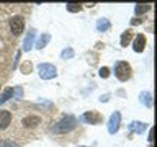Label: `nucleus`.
Instances as JSON below:
<instances>
[{
    "instance_id": "nucleus-1",
    "label": "nucleus",
    "mask_w": 157,
    "mask_h": 147,
    "mask_svg": "<svg viewBox=\"0 0 157 147\" xmlns=\"http://www.w3.org/2000/svg\"><path fill=\"white\" fill-rule=\"evenodd\" d=\"M75 126H77V118L69 115V116H64L61 121L52 126V132L54 134H66V132H71L75 129Z\"/></svg>"
},
{
    "instance_id": "nucleus-2",
    "label": "nucleus",
    "mask_w": 157,
    "mask_h": 147,
    "mask_svg": "<svg viewBox=\"0 0 157 147\" xmlns=\"http://www.w3.org/2000/svg\"><path fill=\"white\" fill-rule=\"evenodd\" d=\"M131 74H132V69H131V66L126 61H118L115 64V75H116L118 80H121V82L129 80Z\"/></svg>"
},
{
    "instance_id": "nucleus-3",
    "label": "nucleus",
    "mask_w": 157,
    "mask_h": 147,
    "mask_svg": "<svg viewBox=\"0 0 157 147\" xmlns=\"http://www.w3.org/2000/svg\"><path fill=\"white\" fill-rule=\"evenodd\" d=\"M38 74L43 80H51V78L57 77V69L54 67L52 64L44 62V64H39L38 66Z\"/></svg>"
},
{
    "instance_id": "nucleus-4",
    "label": "nucleus",
    "mask_w": 157,
    "mask_h": 147,
    "mask_svg": "<svg viewBox=\"0 0 157 147\" xmlns=\"http://www.w3.org/2000/svg\"><path fill=\"white\" fill-rule=\"evenodd\" d=\"M23 28H25V20H23V17L15 15V17L10 18V31H12L13 36H20V34L23 33Z\"/></svg>"
},
{
    "instance_id": "nucleus-5",
    "label": "nucleus",
    "mask_w": 157,
    "mask_h": 147,
    "mask_svg": "<svg viewBox=\"0 0 157 147\" xmlns=\"http://www.w3.org/2000/svg\"><path fill=\"white\" fill-rule=\"evenodd\" d=\"M120 124H121V113L120 111H115L113 115L110 116L108 119V132L110 134H115L120 129Z\"/></svg>"
},
{
    "instance_id": "nucleus-6",
    "label": "nucleus",
    "mask_w": 157,
    "mask_h": 147,
    "mask_svg": "<svg viewBox=\"0 0 157 147\" xmlns=\"http://www.w3.org/2000/svg\"><path fill=\"white\" fill-rule=\"evenodd\" d=\"M80 121L87 123V124H98V123L101 121V116H100V113H97V111H87L80 116Z\"/></svg>"
},
{
    "instance_id": "nucleus-7",
    "label": "nucleus",
    "mask_w": 157,
    "mask_h": 147,
    "mask_svg": "<svg viewBox=\"0 0 157 147\" xmlns=\"http://www.w3.org/2000/svg\"><path fill=\"white\" fill-rule=\"evenodd\" d=\"M39 123H41V118L39 116H25L23 119H21V124L25 127H28V129H33V127H36Z\"/></svg>"
},
{
    "instance_id": "nucleus-8",
    "label": "nucleus",
    "mask_w": 157,
    "mask_h": 147,
    "mask_svg": "<svg viewBox=\"0 0 157 147\" xmlns=\"http://www.w3.org/2000/svg\"><path fill=\"white\" fill-rule=\"evenodd\" d=\"M132 49H134L136 52H142L146 49V36L144 34H137L134 38V41H132Z\"/></svg>"
},
{
    "instance_id": "nucleus-9",
    "label": "nucleus",
    "mask_w": 157,
    "mask_h": 147,
    "mask_svg": "<svg viewBox=\"0 0 157 147\" xmlns=\"http://www.w3.org/2000/svg\"><path fill=\"white\" fill-rule=\"evenodd\" d=\"M12 123V113L7 110H0V129H7Z\"/></svg>"
},
{
    "instance_id": "nucleus-10",
    "label": "nucleus",
    "mask_w": 157,
    "mask_h": 147,
    "mask_svg": "<svg viewBox=\"0 0 157 147\" xmlns=\"http://www.w3.org/2000/svg\"><path fill=\"white\" fill-rule=\"evenodd\" d=\"M146 127H147L146 123H141V121H132V123H129L128 129H129V132H137V134H144Z\"/></svg>"
},
{
    "instance_id": "nucleus-11",
    "label": "nucleus",
    "mask_w": 157,
    "mask_h": 147,
    "mask_svg": "<svg viewBox=\"0 0 157 147\" xmlns=\"http://www.w3.org/2000/svg\"><path fill=\"white\" fill-rule=\"evenodd\" d=\"M34 36H36V31L34 29H29L28 34H26V38H25V41H23V51H29V49L33 47V43H34Z\"/></svg>"
},
{
    "instance_id": "nucleus-12",
    "label": "nucleus",
    "mask_w": 157,
    "mask_h": 147,
    "mask_svg": "<svg viewBox=\"0 0 157 147\" xmlns=\"http://www.w3.org/2000/svg\"><path fill=\"white\" fill-rule=\"evenodd\" d=\"M49 41H51V34H49V33H43L41 36H39V39L36 41V49H39V51H41V49L46 46Z\"/></svg>"
},
{
    "instance_id": "nucleus-13",
    "label": "nucleus",
    "mask_w": 157,
    "mask_h": 147,
    "mask_svg": "<svg viewBox=\"0 0 157 147\" xmlns=\"http://www.w3.org/2000/svg\"><path fill=\"white\" fill-rule=\"evenodd\" d=\"M110 20H106V18H100L97 21V29L100 33H105V31H108V29H110Z\"/></svg>"
},
{
    "instance_id": "nucleus-14",
    "label": "nucleus",
    "mask_w": 157,
    "mask_h": 147,
    "mask_svg": "<svg viewBox=\"0 0 157 147\" xmlns=\"http://www.w3.org/2000/svg\"><path fill=\"white\" fill-rule=\"evenodd\" d=\"M131 39H132V31H131V29H126V31L124 33H123L121 34V46H129V43H131Z\"/></svg>"
},
{
    "instance_id": "nucleus-15",
    "label": "nucleus",
    "mask_w": 157,
    "mask_h": 147,
    "mask_svg": "<svg viewBox=\"0 0 157 147\" xmlns=\"http://www.w3.org/2000/svg\"><path fill=\"white\" fill-rule=\"evenodd\" d=\"M141 103L142 105H146L147 108H151L152 106V95H151V92H144V93H141Z\"/></svg>"
},
{
    "instance_id": "nucleus-16",
    "label": "nucleus",
    "mask_w": 157,
    "mask_h": 147,
    "mask_svg": "<svg viewBox=\"0 0 157 147\" xmlns=\"http://www.w3.org/2000/svg\"><path fill=\"white\" fill-rule=\"evenodd\" d=\"M12 96H13V88H5L2 96H0V105H3L5 101H8Z\"/></svg>"
},
{
    "instance_id": "nucleus-17",
    "label": "nucleus",
    "mask_w": 157,
    "mask_h": 147,
    "mask_svg": "<svg viewBox=\"0 0 157 147\" xmlns=\"http://www.w3.org/2000/svg\"><path fill=\"white\" fill-rule=\"evenodd\" d=\"M149 10H151V5H136V7H134V13L136 15H142V13H147V12H149Z\"/></svg>"
},
{
    "instance_id": "nucleus-18",
    "label": "nucleus",
    "mask_w": 157,
    "mask_h": 147,
    "mask_svg": "<svg viewBox=\"0 0 157 147\" xmlns=\"http://www.w3.org/2000/svg\"><path fill=\"white\" fill-rule=\"evenodd\" d=\"M66 7H67V10L71 13H75V12H80V10H82V5L80 3H67Z\"/></svg>"
},
{
    "instance_id": "nucleus-19",
    "label": "nucleus",
    "mask_w": 157,
    "mask_h": 147,
    "mask_svg": "<svg viewBox=\"0 0 157 147\" xmlns=\"http://www.w3.org/2000/svg\"><path fill=\"white\" fill-rule=\"evenodd\" d=\"M61 57H62V59H72V57H74V49H72V47L64 49V51L61 52Z\"/></svg>"
},
{
    "instance_id": "nucleus-20",
    "label": "nucleus",
    "mask_w": 157,
    "mask_h": 147,
    "mask_svg": "<svg viewBox=\"0 0 157 147\" xmlns=\"http://www.w3.org/2000/svg\"><path fill=\"white\" fill-rule=\"evenodd\" d=\"M108 75H110V69H108V67H101L100 69V77L101 78H108Z\"/></svg>"
},
{
    "instance_id": "nucleus-21",
    "label": "nucleus",
    "mask_w": 157,
    "mask_h": 147,
    "mask_svg": "<svg viewBox=\"0 0 157 147\" xmlns=\"http://www.w3.org/2000/svg\"><path fill=\"white\" fill-rule=\"evenodd\" d=\"M29 70H31V64H23V66H21V72L23 74H29Z\"/></svg>"
},
{
    "instance_id": "nucleus-22",
    "label": "nucleus",
    "mask_w": 157,
    "mask_h": 147,
    "mask_svg": "<svg viewBox=\"0 0 157 147\" xmlns=\"http://www.w3.org/2000/svg\"><path fill=\"white\" fill-rule=\"evenodd\" d=\"M0 147H20V145L13 144L12 141H7V142H2V144H0Z\"/></svg>"
},
{
    "instance_id": "nucleus-23",
    "label": "nucleus",
    "mask_w": 157,
    "mask_h": 147,
    "mask_svg": "<svg viewBox=\"0 0 157 147\" xmlns=\"http://www.w3.org/2000/svg\"><path fill=\"white\" fill-rule=\"evenodd\" d=\"M142 23V20L141 18H134V20H131V24H141Z\"/></svg>"
},
{
    "instance_id": "nucleus-24",
    "label": "nucleus",
    "mask_w": 157,
    "mask_h": 147,
    "mask_svg": "<svg viewBox=\"0 0 157 147\" xmlns=\"http://www.w3.org/2000/svg\"><path fill=\"white\" fill-rule=\"evenodd\" d=\"M108 98H110V95H101V96H100V101L105 103V101H108Z\"/></svg>"
},
{
    "instance_id": "nucleus-25",
    "label": "nucleus",
    "mask_w": 157,
    "mask_h": 147,
    "mask_svg": "<svg viewBox=\"0 0 157 147\" xmlns=\"http://www.w3.org/2000/svg\"><path fill=\"white\" fill-rule=\"evenodd\" d=\"M147 139H149V142H152V139H154V137H152V129L149 131V137H147Z\"/></svg>"
},
{
    "instance_id": "nucleus-26",
    "label": "nucleus",
    "mask_w": 157,
    "mask_h": 147,
    "mask_svg": "<svg viewBox=\"0 0 157 147\" xmlns=\"http://www.w3.org/2000/svg\"><path fill=\"white\" fill-rule=\"evenodd\" d=\"M0 144H2V141H0Z\"/></svg>"
}]
</instances>
